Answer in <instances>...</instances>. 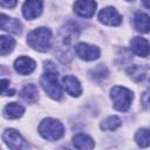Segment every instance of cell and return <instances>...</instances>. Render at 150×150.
Listing matches in <instances>:
<instances>
[{
    "instance_id": "6da1fadb",
    "label": "cell",
    "mask_w": 150,
    "mask_h": 150,
    "mask_svg": "<svg viewBox=\"0 0 150 150\" xmlns=\"http://www.w3.org/2000/svg\"><path fill=\"white\" fill-rule=\"evenodd\" d=\"M43 68L45 70L40 79L41 87L49 97L59 100L62 96V90L61 86L57 82V69L52 61H46Z\"/></svg>"
},
{
    "instance_id": "7a4b0ae2",
    "label": "cell",
    "mask_w": 150,
    "mask_h": 150,
    "mask_svg": "<svg viewBox=\"0 0 150 150\" xmlns=\"http://www.w3.org/2000/svg\"><path fill=\"white\" fill-rule=\"evenodd\" d=\"M28 45L38 52H47L52 45V32L47 27H39L27 36Z\"/></svg>"
},
{
    "instance_id": "3957f363",
    "label": "cell",
    "mask_w": 150,
    "mask_h": 150,
    "mask_svg": "<svg viewBox=\"0 0 150 150\" xmlns=\"http://www.w3.org/2000/svg\"><path fill=\"white\" fill-rule=\"evenodd\" d=\"M110 97L114 103V108L118 111H127L134 98V94L125 87L115 86L110 90Z\"/></svg>"
},
{
    "instance_id": "277c9868",
    "label": "cell",
    "mask_w": 150,
    "mask_h": 150,
    "mask_svg": "<svg viewBox=\"0 0 150 150\" xmlns=\"http://www.w3.org/2000/svg\"><path fill=\"white\" fill-rule=\"evenodd\" d=\"M40 135L48 141H57L64 134L62 123L54 118H45L39 125Z\"/></svg>"
},
{
    "instance_id": "5b68a950",
    "label": "cell",
    "mask_w": 150,
    "mask_h": 150,
    "mask_svg": "<svg viewBox=\"0 0 150 150\" xmlns=\"http://www.w3.org/2000/svg\"><path fill=\"white\" fill-rule=\"evenodd\" d=\"M127 73L137 83H150V66L148 64H134L127 69Z\"/></svg>"
},
{
    "instance_id": "8992f818",
    "label": "cell",
    "mask_w": 150,
    "mask_h": 150,
    "mask_svg": "<svg viewBox=\"0 0 150 150\" xmlns=\"http://www.w3.org/2000/svg\"><path fill=\"white\" fill-rule=\"evenodd\" d=\"M2 139L7 144V146L11 149H21L27 146L26 141L14 129H6L2 134Z\"/></svg>"
},
{
    "instance_id": "52a82bcc",
    "label": "cell",
    "mask_w": 150,
    "mask_h": 150,
    "mask_svg": "<svg viewBox=\"0 0 150 150\" xmlns=\"http://www.w3.org/2000/svg\"><path fill=\"white\" fill-rule=\"evenodd\" d=\"M75 53L77 54L79 57L86 61H93L98 59L100 56V49L96 46L84 43V42H81L75 46Z\"/></svg>"
},
{
    "instance_id": "ba28073f",
    "label": "cell",
    "mask_w": 150,
    "mask_h": 150,
    "mask_svg": "<svg viewBox=\"0 0 150 150\" xmlns=\"http://www.w3.org/2000/svg\"><path fill=\"white\" fill-rule=\"evenodd\" d=\"M98 19L102 23L108 26H118L122 22L121 14L114 7H105L98 13Z\"/></svg>"
},
{
    "instance_id": "9c48e42d",
    "label": "cell",
    "mask_w": 150,
    "mask_h": 150,
    "mask_svg": "<svg viewBox=\"0 0 150 150\" xmlns=\"http://www.w3.org/2000/svg\"><path fill=\"white\" fill-rule=\"evenodd\" d=\"M74 12L82 18H91L96 11L95 0H76L74 2Z\"/></svg>"
},
{
    "instance_id": "30bf717a",
    "label": "cell",
    "mask_w": 150,
    "mask_h": 150,
    "mask_svg": "<svg viewBox=\"0 0 150 150\" xmlns=\"http://www.w3.org/2000/svg\"><path fill=\"white\" fill-rule=\"evenodd\" d=\"M42 7V0H26L22 6V14L27 20H34L41 14Z\"/></svg>"
},
{
    "instance_id": "8fae6325",
    "label": "cell",
    "mask_w": 150,
    "mask_h": 150,
    "mask_svg": "<svg viewBox=\"0 0 150 150\" xmlns=\"http://www.w3.org/2000/svg\"><path fill=\"white\" fill-rule=\"evenodd\" d=\"M130 49L138 56L146 57L150 54V43L148 40L141 36H135L130 41Z\"/></svg>"
},
{
    "instance_id": "7c38bea8",
    "label": "cell",
    "mask_w": 150,
    "mask_h": 150,
    "mask_svg": "<svg viewBox=\"0 0 150 150\" xmlns=\"http://www.w3.org/2000/svg\"><path fill=\"white\" fill-rule=\"evenodd\" d=\"M61 84L63 87V89L71 96H80L81 93H82V88H81V84L79 82V80L71 75H67V76H63L62 80H61Z\"/></svg>"
},
{
    "instance_id": "4fadbf2b",
    "label": "cell",
    "mask_w": 150,
    "mask_h": 150,
    "mask_svg": "<svg viewBox=\"0 0 150 150\" xmlns=\"http://www.w3.org/2000/svg\"><path fill=\"white\" fill-rule=\"evenodd\" d=\"M14 69L21 75H28L35 69V61L28 56H20L14 62Z\"/></svg>"
},
{
    "instance_id": "5bb4252c",
    "label": "cell",
    "mask_w": 150,
    "mask_h": 150,
    "mask_svg": "<svg viewBox=\"0 0 150 150\" xmlns=\"http://www.w3.org/2000/svg\"><path fill=\"white\" fill-rule=\"evenodd\" d=\"M0 27L5 32H9V33H14V34L21 33L20 21L14 18H9L5 14H1V16H0Z\"/></svg>"
},
{
    "instance_id": "9a60e30c",
    "label": "cell",
    "mask_w": 150,
    "mask_h": 150,
    "mask_svg": "<svg viewBox=\"0 0 150 150\" xmlns=\"http://www.w3.org/2000/svg\"><path fill=\"white\" fill-rule=\"evenodd\" d=\"M134 25L138 32L149 33L150 32V16L145 13L137 12L134 16Z\"/></svg>"
},
{
    "instance_id": "2e32d148",
    "label": "cell",
    "mask_w": 150,
    "mask_h": 150,
    "mask_svg": "<svg viewBox=\"0 0 150 150\" xmlns=\"http://www.w3.org/2000/svg\"><path fill=\"white\" fill-rule=\"evenodd\" d=\"M73 144L76 149H81V150H90L95 145L93 138L89 137L88 135H84V134L75 135L73 137Z\"/></svg>"
},
{
    "instance_id": "e0dca14e",
    "label": "cell",
    "mask_w": 150,
    "mask_h": 150,
    "mask_svg": "<svg viewBox=\"0 0 150 150\" xmlns=\"http://www.w3.org/2000/svg\"><path fill=\"white\" fill-rule=\"evenodd\" d=\"M38 88L35 84L33 83H28L26 84L21 91H20V96L22 100H25L27 103H35L39 98V95H38Z\"/></svg>"
},
{
    "instance_id": "ac0fdd59",
    "label": "cell",
    "mask_w": 150,
    "mask_h": 150,
    "mask_svg": "<svg viewBox=\"0 0 150 150\" xmlns=\"http://www.w3.org/2000/svg\"><path fill=\"white\" fill-rule=\"evenodd\" d=\"M23 112H25V108L21 104L15 103V102H11L4 108V116L6 118H11V120L21 117L23 115Z\"/></svg>"
},
{
    "instance_id": "d6986e66",
    "label": "cell",
    "mask_w": 150,
    "mask_h": 150,
    "mask_svg": "<svg viewBox=\"0 0 150 150\" xmlns=\"http://www.w3.org/2000/svg\"><path fill=\"white\" fill-rule=\"evenodd\" d=\"M135 141L141 148H146L150 145V130L148 129H139L135 135Z\"/></svg>"
},
{
    "instance_id": "ffe728a7",
    "label": "cell",
    "mask_w": 150,
    "mask_h": 150,
    "mask_svg": "<svg viewBox=\"0 0 150 150\" xmlns=\"http://www.w3.org/2000/svg\"><path fill=\"white\" fill-rule=\"evenodd\" d=\"M0 42H1V55L5 56L7 54H9L14 46H15V40L13 38H9V36H6V35H1L0 36Z\"/></svg>"
},
{
    "instance_id": "44dd1931",
    "label": "cell",
    "mask_w": 150,
    "mask_h": 150,
    "mask_svg": "<svg viewBox=\"0 0 150 150\" xmlns=\"http://www.w3.org/2000/svg\"><path fill=\"white\" fill-rule=\"evenodd\" d=\"M122 124L121 118L117 116H109L101 123V129L102 130H116L120 125Z\"/></svg>"
},
{
    "instance_id": "7402d4cb",
    "label": "cell",
    "mask_w": 150,
    "mask_h": 150,
    "mask_svg": "<svg viewBox=\"0 0 150 150\" xmlns=\"http://www.w3.org/2000/svg\"><path fill=\"white\" fill-rule=\"evenodd\" d=\"M90 74H93L94 79H103V77H105L108 75V70H107V68L104 66L98 64L95 69H93L90 71Z\"/></svg>"
},
{
    "instance_id": "603a6c76",
    "label": "cell",
    "mask_w": 150,
    "mask_h": 150,
    "mask_svg": "<svg viewBox=\"0 0 150 150\" xmlns=\"http://www.w3.org/2000/svg\"><path fill=\"white\" fill-rule=\"evenodd\" d=\"M141 102L145 109H150V89L145 90L141 97Z\"/></svg>"
},
{
    "instance_id": "cb8c5ba5",
    "label": "cell",
    "mask_w": 150,
    "mask_h": 150,
    "mask_svg": "<svg viewBox=\"0 0 150 150\" xmlns=\"http://www.w3.org/2000/svg\"><path fill=\"white\" fill-rule=\"evenodd\" d=\"M1 1V6L2 7H7V8H13L16 5V0H0Z\"/></svg>"
},
{
    "instance_id": "d4e9b609",
    "label": "cell",
    "mask_w": 150,
    "mask_h": 150,
    "mask_svg": "<svg viewBox=\"0 0 150 150\" xmlns=\"http://www.w3.org/2000/svg\"><path fill=\"white\" fill-rule=\"evenodd\" d=\"M143 4H144L148 8H150V0H143Z\"/></svg>"
},
{
    "instance_id": "484cf974",
    "label": "cell",
    "mask_w": 150,
    "mask_h": 150,
    "mask_svg": "<svg viewBox=\"0 0 150 150\" xmlns=\"http://www.w3.org/2000/svg\"><path fill=\"white\" fill-rule=\"evenodd\" d=\"M127 1H132V0H127Z\"/></svg>"
}]
</instances>
